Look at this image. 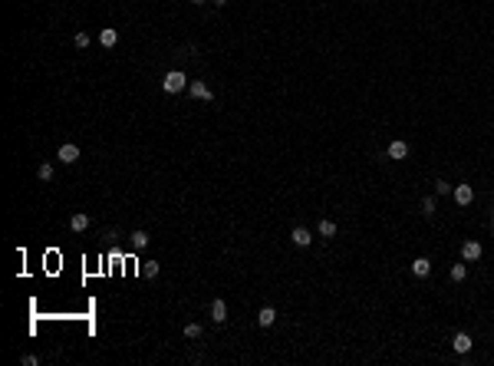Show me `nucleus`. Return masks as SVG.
Masks as SVG:
<instances>
[{"instance_id":"14","label":"nucleus","mask_w":494,"mask_h":366,"mask_svg":"<svg viewBox=\"0 0 494 366\" xmlns=\"http://www.w3.org/2000/svg\"><path fill=\"white\" fill-rule=\"evenodd\" d=\"M70 228H73V231H86V228H89V215H83V211H76V215L70 218Z\"/></svg>"},{"instance_id":"7","label":"nucleus","mask_w":494,"mask_h":366,"mask_svg":"<svg viewBox=\"0 0 494 366\" xmlns=\"http://www.w3.org/2000/svg\"><path fill=\"white\" fill-rule=\"evenodd\" d=\"M412 274H415V277H428L431 274V261L428 257H415V261H412Z\"/></svg>"},{"instance_id":"3","label":"nucleus","mask_w":494,"mask_h":366,"mask_svg":"<svg viewBox=\"0 0 494 366\" xmlns=\"http://www.w3.org/2000/svg\"><path fill=\"white\" fill-rule=\"evenodd\" d=\"M451 195H455V201L461 208H468L471 201H474V188H471V185H455V188H451Z\"/></svg>"},{"instance_id":"15","label":"nucleus","mask_w":494,"mask_h":366,"mask_svg":"<svg viewBox=\"0 0 494 366\" xmlns=\"http://www.w3.org/2000/svg\"><path fill=\"white\" fill-rule=\"evenodd\" d=\"M37 178H40V182H53V165H50V162H43V165L37 168Z\"/></svg>"},{"instance_id":"25","label":"nucleus","mask_w":494,"mask_h":366,"mask_svg":"<svg viewBox=\"0 0 494 366\" xmlns=\"http://www.w3.org/2000/svg\"><path fill=\"white\" fill-rule=\"evenodd\" d=\"M491 228H494V218H491Z\"/></svg>"},{"instance_id":"12","label":"nucleus","mask_w":494,"mask_h":366,"mask_svg":"<svg viewBox=\"0 0 494 366\" xmlns=\"http://www.w3.org/2000/svg\"><path fill=\"white\" fill-rule=\"evenodd\" d=\"M99 43H102V47H116V43H119V30H112V27L99 30Z\"/></svg>"},{"instance_id":"24","label":"nucleus","mask_w":494,"mask_h":366,"mask_svg":"<svg viewBox=\"0 0 494 366\" xmlns=\"http://www.w3.org/2000/svg\"><path fill=\"white\" fill-rule=\"evenodd\" d=\"M191 4H204V0H191Z\"/></svg>"},{"instance_id":"2","label":"nucleus","mask_w":494,"mask_h":366,"mask_svg":"<svg viewBox=\"0 0 494 366\" xmlns=\"http://www.w3.org/2000/svg\"><path fill=\"white\" fill-rule=\"evenodd\" d=\"M188 93L195 96V99H201V103H211L214 99V93H211V86L208 83H201V80H195V83H188Z\"/></svg>"},{"instance_id":"20","label":"nucleus","mask_w":494,"mask_h":366,"mask_svg":"<svg viewBox=\"0 0 494 366\" xmlns=\"http://www.w3.org/2000/svg\"><path fill=\"white\" fill-rule=\"evenodd\" d=\"M185 336H188V340H198V336H201V323H188L185 326Z\"/></svg>"},{"instance_id":"23","label":"nucleus","mask_w":494,"mask_h":366,"mask_svg":"<svg viewBox=\"0 0 494 366\" xmlns=\"http://www.w3.org/2000/svg\"><path fill=\"white\" fill-rule=\"evenodd\" d=\"M214 4H218V7H224V4H228V0H214Z\"/></svg>"},{"instance_id":"11","label":"nucleus","mask_w":494,"mask_h":366,"mask_svg":"<svg viewBox=\"0 0 494 366\" xmlns=\"http://www.w3.org/2000/svg\"><path fill=\"white\" fill-rule=\"evenodd\" d=\"M132 247H135V251H145V247H149V231H145V228L132 231Z\"/></svg>"},{"instance_id":"16","label":"nucleus","mask_w":494,"mask_h":366,"mask_svg":"<svg viewBox=\"0 0 494 366\" xmlns=\"http://www.w3.org/2000/svg\"><path fill=\"white\" fill-rule=\"evenodd\" d=\"M158 271H162V264L158 261H145L142 264V274H145V277H158Z\"/></svg>"},{"instance_id":"19","label":"nucleus","mask_w":494,"mask_h":366,"mask_svg":"<svg viewBox=\"0 0 494 366\" xmlns=\"http://www.w3.org/2000/svg\"><path fill=\"white\" fill-rule=\"evenodd\" d=\"M468 277V267H464V264H455V267H451V280H464Z\"/></svg>"},{"instance_id":"4","label":"nucleus","mask_w":494,"mask_h":366,"mask_svg":"<svg viewBox=\"0 0 494 366\" xmlns=\"http://www.w3.org/2000/svg\"><path fill=\"white\" fill-rule=\"evenodd\" d=\"M389 159H395V162L408 159V142H402V139H395V142H389Z\"/></svg>"},{"instance_id":"18","label":"nucleus","mask_w":494,"mask_h":366,"mask_svg":"<svg viewBox=\"0 0 494 366\" xmlns=\"http://www.w3.org/2000/svg\"><path fill=\"white\" fill-rule=\"evenodd\" d=\"M422 215H425V218L435 215V198H431V195H428V198H422Z\"/></svg>"},{"instance_id":"9","label":"nucleus","mask_w":494,"mask_h":366,"mask_svg":"<svg viewBox=\"0 0 494 366\" xmlns=\"http://www.w3.org/2000/svg\"><path fill=\"white\" fill-rule=\"evenodd\" d=\"M211 320H214V323H224V320H228V303H224V300H214L211 303Z\"/></svg>"},{"instance_id":"6","label":"nucleus","mask_w":494,"mask_h":366,"mask_svg":"<svg viewBox=\"0 0 494 366\" xmlns=\"http://www.w3.org/2000/svg\"><path fill=\"white\" fill-rule=\"evenodd\" d=\"M461 257H464V261H478V257H481V244H478V241H464V244H461Z\"/></svg>"},{"instance_id":"21","label":"nucleus","mask_w":494,"mask_h":366,"mask_svg":"<svg viewBox=\"0 0 494 366\" xmlns=\"http://www.w3.org/2000/svg\"><path fill=\"white\" fill-rule=\"evenodd\" d=\"M73 43H76L79 50H86V47H89V33H83V30H79L76 37H73Z\"/></svg>"},{"instance_id":"5","label":"nucleus","mask_w":494,"mask_h":366,"mask_svg":"<svg viewBox=\"0 0 494 366\" xmlns=\"http://www.w3.org/2000/svg\"><path fill=\"white\" fill-rule=\"evenodd\" d=\"M76 159H79V145H73V142L60 145V162H66V165H73Z\"/></svg>"},{"instance_id":"22","label":"nucleus","mask_w":494,"mask_h":366,"mask_svg":"<svg viewBox=\"0 0 494 366\" xmlns=\"http://www.w3.org/2000/svg\"><path fill=\"white\" fill-rule=\"evenodd\" d=\"M448 191H451V185H448V182H441V178H438V182H435V195H448Z\"/></svg>"},{"instance_id":"13","label":"nucleus","mask_w":494,"mask_h":366,"mask_svg":"<svg viewBox=\"0 0 494 366\" xmlns=\"http://www.w3.org/2000/svg\"><path fill=\"white\" fill-rule=\"evenodd\" d=\"M274 320H277V310H274V307H260V313H257V323H260V326H270Z\"/></svg>"},{"instance_id":"1","label":"nucleus","mask_w":494,"mask_h":366,"mask_svg":"<svg viewBox=\"0 0 494 366\" xmlns=\"http://www.w3.org/2000/svg\"><path fill=\"white\" fill-rule=\"evenodd\" d=\"M185 86H188V80H185V73H181V70H172V73H165V76H162V89H165V93H181V89H185Z\"/></svg>"},{"instance_id":"8","label":"nucleus","mask_w":494,"mask_h":366,"mask_svg":"<svg viewBox=\"0 0 494 366\" xmlns=\"http://www.w3.org/2000/svg\"><path fill=\"white\" fill-rule=\"evenodd\" d=\"M290 241H293V244H297V247H310V241H313V234H310V231H306V228H293Z\"/></svg>"},{"instance_id":"10","label":"nucleus","mask_w":494,"mask_h":366,"mask_svg":"<svg viewBox=\"0 0 494 366\" xmlns=\"http://www.w3.org/2000/svg\"><path fill=\"white\" fill-rule=\"evenodd\" d=\"M451 346H455V353H471V336L468 333H455V340H451Z\"/></svg>"},{"instance_id":"17","label":"nucleus","mask_w":494,"mask_h":366,"mask_svg":"<svg viewBox=\"0 0 494 366\" xmlns=\"http://www.w3.org/2000/svg\"><path fill=\"white\" fill-rule=\"evenodd\" d=\"M320 234H323V238H333V234H336V221L323 218V221H320Z\"/></svg>"}]
</instances>
